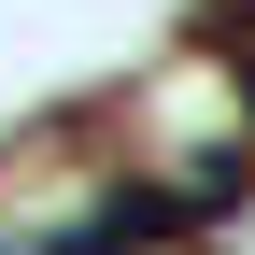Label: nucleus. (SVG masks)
Instances as JSON below:
<instances>
[{
    "instance_id": "f257e3e1",
    "label": "nucleus",
    "mask_w": 255,
    "mask_h": 255,
    "mask_svg": "<svg viewBox=\"0 0 255 255\" xmlns=\"http://www.w3.org/2000/svg\"><path fill=\"white\" fill-rule=\"evenodd\" d=\"M241 156H255V71H241Z\"/></svg>"
},
{
    "instance_id": "f03ea898",
    "label": "nucleus",
    "mask_w": 255,
    "mask_h": 255,
    "mask_svg": "<svg viewBox=\"0 0 255 255\" xmlns=\"http://www.w3.org/2000/svg\"><path fill=\"white\" fill-rule=\"evenodd\" d=\"M0 255H28V241H0Z\"/></svg>"
}]
</instances>
